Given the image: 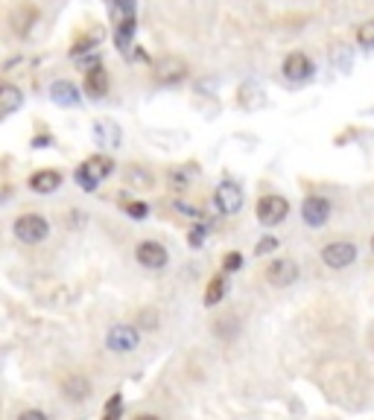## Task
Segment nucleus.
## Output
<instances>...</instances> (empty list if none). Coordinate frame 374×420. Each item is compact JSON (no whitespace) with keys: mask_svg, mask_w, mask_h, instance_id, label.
I'll return each mask as SVG.
<instances>
[{"mask_svg":"<svg viewBox=\"0 0 374 420\" xmlns=\"http://www.w3.org/2000/svg\"><path fill=\"white\" fill-rule=\"evenodd\" d=\"M290 213V202L284 196H263L258 202V222L272 228V225H280Z\"/></svg>","mask_w":374,"mask_h":420,"instance_id":"4","label":"nucleus"},{"mask_svg":"<svg viewBox=\"0 0 374 420\" xmlns=\"http://www.w3.org/2000/svg\"><path fill=\"white\" fill-rule=\"evenodd\" d=\"M129 184H141V190H149L152 187V175L146 170H129Z\"/></svg>","mask_w":374,"mask_h":420,"instance_id":"23","label":"nucleus"},{"mask_svg":"<svg viewBox=\"0 0 374 420\" xmlns=\"http://www.w3.org/2000/svg\"><path fill=\"white\" fill-rule=\"evenodd\" d=\"M18 420H47V414L44 411H39V409H26V411H21V417Z\"/></svg>","mask_w":374,"mask_h":420,"instance_id":"28","label":"nucleus"},{"mask_svg":"<svg viewBox=\"0 0 374 420\" xmlns=\"http://www.w3.org/2000/svg\"><path fill=\"white\" fill-rule=\"evenodd\" d=\"M213 333L220 336L223 342H231V339L240 333V321H237L234 315H226V318H220V321L213 324Z\"/></svg>","mask_w":374,"mask_h":420,"instance_id":"20","label":"nucleus"},{"mask_svg":"<svg viewBox=\"0 0 374 420\" xmlns=\"http://www.w3.org/2000/svg\"><path fill=\"white\" fill-rule=\"evenodd\" d=\"M275 248H278V240H275V237H266L263 242H258V245H255V254H258V257H263V254H269V251H275Z\"/></svg>","mask_w":374,"mask_h":420,"instance_id":"27","label":"nucleus"},{"mask_svg":"<svg viewBox=\"0 0 374 420\" xmlns=\"http://www.w3.org/2000/svg\"><path fill=\"white\" fill-rule=\"evenodd\" d=\"M15 237L26 245H39L50 237V222L39 213H24L15 219Z\"/></svg>","mask_w":374,"mask_h":420,"instance_id":"2","label":"nucleus"},{"mask_svg":"<svg viewBox=\"0 0 374 420\" xmlns=\"http://www.w3.org/2000/svg\"><path fill=\"white\" fill-rule=\"evenodd\" d=\"M135 257H138V263L146 266V269H164L167 260H170L167 248L158 245V242H141V245L135 248Z\"/></svg>","mask_w":374,"mask_h":420,"instance_id":"8","label":"nucleus"},{"mask_svg":"<svg viewBox=\"0 0 374 420\" xmlns=\"http://www.w3.org/2000/svg\"><path fill=\"white\" fill-rule=\"evenodd\" d=\"M371 251H374V240H371Z\"/></svg>","mask_w":374,"mask_h":420,"instance_id":"32","label":"nucleus"},{"mask_svg":"<svg viewBox=\"0 0 374 420\" xmlns=\"http://www.w3.org/2000/svg\"><path fill=\"white\" fill-rule=\"evenodd\" d=\"M202 237H205V228H193L191 231V242L193 245H202Z\"/></svg>","mask_w":374,"mask_h":420,"instance_id":"30","label":"nucleus"},{"mask_svg":"<svg viewBox=\"0 0 374 420\" xmlns=\"http://www.w3.org/2000/svg\"><path fill=\"white\" fill-rule=\"evenodd\" d=\"M94 135H97L103 143H108V146H117V143H120V128H117V126H111V123H100V126H94Z\"/></svg>","mask_w":374,"mask_h":420,"instance_id":"21","label":"nucleus"},{"mask_svg":"<svg viewBox=\"0 0 374 420\" xmlns=\"http://www.w3.org/2000/svg\"><path fill=\"white\" fill-rule=\"evenodd\" d=\"M301 216H304L307 225H313V228H322V225L328 222V216H330V202L322 199V196H310V199H304Z\"/></svg>","mask_w":374,"mask_h":420,"instance_id":"9","label":"nucleus"},{"mask_svg":"<svg viewBox=\"0 0 374 420\" xmlns=\"http://www.w3.org/2000/svg\"><path fill=\"white\" fill-rule=\"evenodd\" d=\"M135 420H161L158 414H141V417H135Z\"/></svg>","mask_w":374,"mask_h":420,"instance_id":"31","label":"nucleus"},{"mask_svg":"<svg viewBox=\"0 0 374 420\" xmlns=\"http://www.w3.org/2000/svg\"><path fill=\"white\" fill-rule=\"evenodd\" d=\"M223 266H226V272H237V269H243V254H240V251H228V254H226V260H223Z\"/></svg>","mask_w":374,"mask_h":420,"instance_id":"25","label":"nucleus"},{"mask_svg":"<svg viewBox=\"0 0 374 420\" xmlns=\"http://www.w3.org/2000/svg\"><path fill=\"white\" fill-rule=\"evenodd\" d=\"M59 184H61V175L56 170H41L29 178V190H36V193H53L59 190Z\"/></svg>","mask_w":374,"mask_h":420,"instance_id":"16","label":"nucleus"},{"mask_svg":"<svg viewBox=\"0 0 374 420\" xmlns=\"http://www.w3.org/2000/svg\"><path fill=\"white\" fill-rule=\"evenodd\" d=\"M126 213H129L132 219H146L149 208H146L143 202H129V205H126Z\"/></svg>","mask_w":374,"mask_h":420,"instance_id":"26","label":"nucleus"},{"mask_svg":"<svg viewBox=\"0 0 374 420\" xmlns=\"http://www.w3.org/2000/svg\"><path fill=\"white\" fill-rule=\"evenodd\" d=\"M21 103H24V93L15 85H4V88H0V114H4V117H9L12 111H18Z\"/></svg>","mask_w":374,"mask_h":420,"instance_id":"17","label":"nucleus"},{"mask_svg":"<svg viewBox=\"0 0 374 420\" xmlns=\"http://www.w3.org/2000/svg\"><path fill=\"white\" fill-rule=\"evenodd\" d=\"M243 202H246V196H243V187H237L234 181H223L220 187H216V193H213V205H216V210H220V213H226V216H234V213H240Z\"/></svg>","mask_w":374,"mask_h":420,"instance_id":"3","label":"nucleus"},{"mask_svg":"<svg viewBox=\"0 0 374 420\" xmlns=\"http://www.w3.org/2000/svg\"><path fill=\"white\" fill-rule=\"evenodd\" d=\"M85 91L91 93V96H106L108 93V73L103 71V68H91L88 71V76H85Z\"/></svg>","mask_w":374,"mask_h":420,"instance_id":"15","label":"nucleus"},{"mask_svg":"<svg viewBox=\"0 0 374 420\" xmlns=\"http://www.w3.org/2000/svg\"><path fill=\"white\" fill-rule=\"evenodd\" d=\"M111 173H114L111 158H106V155H94V158H88L85 164L76 170V184H79L85 193H94V190L100 187V181L108 178Z\"/></svg>","mask_w":374,"mask_h":420,"instance_id":"1","label":"nucleus"},{"mask_svg":"<svg viewBox=\"0 0 374 420\" xmlns=\"http://www.w3.org/2000/svg\"><path fill=\"white\" fill-rule=\"evenodd\" d=\"M135 36V12H126L117 24V32H114V41L120 50H129V41Z\"/></svg>","mask_w":374,"mask_h":420,"instance_id":"18","label":"nucleus"},{"mask_svg":"<svg viewBox=\"0 0 374 420\" xmlns=\"http://www.w3.org/2000/svg\"><path fill=\"white\" fill-rule=\"evenodd\" d=\"M223 295H226V277L216 275V277H211V283L205 289V304L208 307H216V304L223 301Z\"/></svg>","mask_w":374,"mask_h":420,"instance_id":"19","label":"nucleus"},{"mask_svg":"<svg viewBox=\"0 0 374 420\" xmlns=\"http://www.w3.org/2000/svg\"><path fill=\"white\" fill-rule=\"evenodd\" d=\"M50 100L56 103V106H79V93H76V88L71 85V82H65V79H59V82H53L50 85Z\"/></svg>","mask_w":374,"mask_h":420,"instance_id":"14","label":"nucleus"},{"mask_svg":"<svg viewBox=\"0 0 374 420\" xmlns=\"http://www.w3.org/2000/svg\"><path fill=\"white\" fill-rule=\"evenodd\" d=\"M357 260V245L354 242H330L322 248V263L330 269H345Z\"/></svg>","mask_w":374,"mask_h":420,"instance_id":"6","label":"nucleus"},{"mask_svg":"<svg viewBox=\"0 0 374 420\" xmlns=\"http://www.w3.org/2000/svg\"><path fill=\"white\" fill-rule=\"evenodd\" d=\"M138 342H141V333H138V327H132V324H114V327L106 333V344H108V350H114V353H132V350L138 347Z\"/></svg>","mask_w":374,"mask_h":420,"instance_id":"5","label":"nucleus"},{"mask_svg":"<svg viewBox=\"0 0 374 420\" xmlns=\"http://www.w3.org/2000/svg\"><path fill=\"white\" fill-rule=\"evenodd\" d=\"M61 394H65V400H71V403H82L85 397H91V382L82 374H71V377L61 379Z\"/></svg>","mask_w":374,"mask_h":420,"instance_id":"11","label":"nucleus"},{"mask_svg":"<svg viewBox=\"0 0 374 420\" xmlns=\"http://www.w3.org/2000/svg\"><path fill=\"white\" fill-rule=\"evenodd\" d=\"M284 76L290 82H304L313 76V61H310L304 53H290L284 61Z\"/></svg>","mask_w":374,"mask_h":420,"instance_id":"10","label":"nucleus"},{"mask_svg":"<svg viewBox=\"0 0 374 420\" xmlns=\"http://www.w3.org/2000/svg\"><path fill=\"white\" fill-rule=\"evenodd\" d=\"M141 321L146 324V330H155V327H158V315H155V312H143Z\"/></svg>","mask_w":374,"mask_h":420,"instance_id":"29","label":"nucleus"},{"mask_svg":"<svg viewBox=\"0 0 374 420\" xmlns=\"http://www.w3.org/2000/svg\"><path fill=\"white\" fill-rule=\"evenodd\" d=\"M120 409H123V397L114 394V397L106 403V414H103V420H117V417H120Z\"/></svg>","mask_w":374,"mask_h":420,"instance_id":"24","label":"nucleus"},{"mask_svg":"<svg viewBox=\"0 0 374 420\" xmlns=\"http://www.w3.org/2000/svg\"><path fill=\"white\" fill-rule=\"evenodd\" d=\"M266 280L272 286H293L298 280V266L293 260H287V257H278V260H272L266 266Z\"/></svg>","mask_w":374,"mask_h":420,"instance_id":"7","label":"nucleus"},{"mask_svg":"<svg viewBox=\"0 0 374 420\" xmlns=\"http://www.w3.org/2000/svg\"><path fill=\"white\" fill-rule=\"evenodd\" d=\"M36 21H39L36 6H29V4L18 6V9L12 12V29H15V36H29V29H33Z\"/></svg>","mask_w":374,"mask_h":420,"instance_id":"13","label":"nucleus"},{"mask_svg":"<svg viewBox=\"0 0 374 420\" xmlns=\"http://www.w3.org/2000/svg\"><path fill=\"white\" fill-rule=\"evenodd\" d=\"M184 76H187V61L178 58V56H167V58L158 64V79H161L164 85H176V82H181Z\"/></svg>","mask_w":374,"mask_h":420,"instance_id":"12","label":"nucleus"},{"mask_svg":"<svg viewBox=\"0 0 374 420\" xmlns=\"http://www.w3.org/2000/svg\"><path fill=\"white\" fill-rule=\"evenodd\" d=\"M357 41L363 47H374V21H365L360 29H357Z\"/></svg>","mask_w":374,"mask_h":420,"instance_id":"22","label":"nucleus"}]
</instances>
